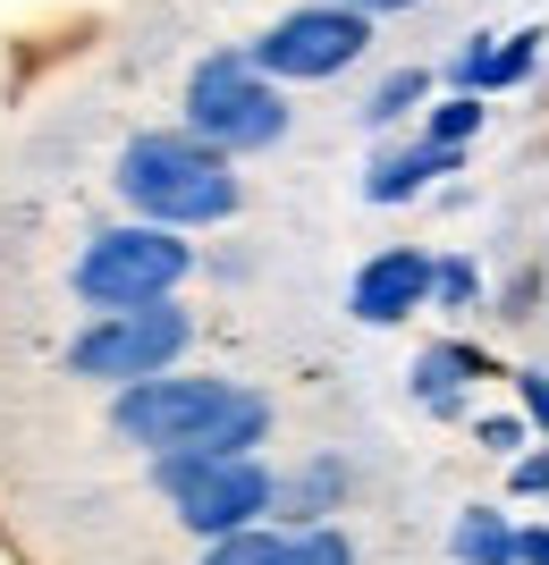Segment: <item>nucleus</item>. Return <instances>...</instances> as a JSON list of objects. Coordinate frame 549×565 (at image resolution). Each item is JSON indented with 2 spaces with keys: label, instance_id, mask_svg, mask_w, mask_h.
I'll use <instances>...</instances> for the list:
<instances>
[{
  "label": "nucleus",
  "instance_id": "obj_10",
  "mask_svg": "<svg viewBox=\"0 0 549 565\" xmlns=\"http://www.w3.org/2000/svg\"><path fill=\"white\" fill-rule=\"evenodd\" d=\"M271 439V397H254V388H229V405H220L212 423L194 430L187 448L194 456H254Z\"/></svg>",
  "mask_w": 549,
  "mask_h": 565
},
{
  "label": "nucleus",
  "instance_id": "obj_19",
  "mask_svg": "<svg viewBox=\"0 0 549 565\" xmlns=\"http://www.w3.org/2000/svg\"><path fill=\"white\" fill-rule=\"evenodd\" d=\"M516 405H525L532 423H541V439H549V372H516Z\"/></svg>",
  "mask_w": 549,
  "mask_h": 565
},
{
  "label": "nucleus",
  "instance_id": "obj_2",
  "mask_svg": "<svg viewBox=\"0 0 549 565\" xmlns=\"http://www.w3.org/2000/svg\"><path fill=\"white\" fill-rule=\"evenodd\" d=\"M187 127L203 143H220L229 161L237 152H271L287 136V94H279V76L254 68V51H212L187 76Z\"/></svg>",
  "mask_w": 549,
  "mask_h": 565
},
{
  "label": "nucleus",
  "instance_id": "obj_13",
  "mask_svg": "<svg viewBox=\"0 0 549 565\" xmlns=\"http://www.w3.org/2000/svg\"><path fill=\"white\" fill-rule=\"evenodd\" d=\"M279 565H356V541L338 523H296L279 541Z\"/></svg>",
  "mask_w": 549,
  "mask_h": 565
},
{
  "label": "nucleus",
  "instance_id": "obj_18",
  "mask_svg": "<svg viewBox=\"0 0 549 565\" xmlns=\"http://www.w3.org/2000/svg\"><path fill=\"white\" fill-rule=\"evenodd\" d=\"M431 305H474V262H431Z\"/></svg>",
  "mask_w": 549,
  "mask_h": 565
},
{
  "label": "nucleus",
  "instance_id": "obj_21",
  "mask_svg": "<svg viewBox=\"0 0 549 565\" xmlns=\"http://www.w3.org/2000/svg\"><path fill=\"white\" fill-rule=\"evenodd\" d=\"M516 565H549V532H516Z\"/></svg>",
  "mask_w": 549,
  "mask_h": 565
},
{
  "label": "nucleus",
  "instance_id": "obj_17",
  "mask_svg": "<svg viewBox=\"0 0 549 565\" xmlns=\"http://www.w3.org/2000/svg\"><path fill=\"white\" fill-rule=\"evenodd\" d=\"M474 127H482V94H448L440 110H431L423 136H431V143H448V152H465V143H474Z\"/></svg>",
  "mask_w": 549,
  "mask_h": 565
},
{
  "label": "nucleus",
  "instance_id": "obj_11",
  "mask_svg": "<svg viewBox=\"0 0 549 565\" xmlns=\"http://www.w3.org/2000/svg\"><path fill=\"white\" fill-rule=\"evenodd\" d=\"M448 557L456 565H516V523L490 515V507H465L448 532Z\"/></svg>",
  "mask_w": 549,
  "mask_h": 565
},
{
  "label": "nucleus",
  "instance_id": "obj_7",
  "mask_svg": "<svg viewBox=\"0 0 549 565\" xmlns=\"http://www.w3.org/2000/svg\"><path fill=\"white\" fill-rule=\"evenodd\" d=\"M229 388L237 380H203V372H152V380H127L119 388V405H110V430H119L127 448H187L194 430L212 423L220 405H229Z\"/></svg>",
  "mask_w": 549,
  "mask_h": 565
},
{
  "label": "nucleus",
  "instance_id": "obj_8",
  "mask_svg": "<svg viewBox=\"0 0 549 565\" xmlns=\"http://www.w3.org/2000/svg\"><path fill=\"white\" fill-rule=\"evenodd\" d=\"M431 305V262L414 254V245H389V254H372L356 270V287H347V312L356 321H372V330H389V321H407V312Z\"/></svg>",
  "mask_w": 549,
  "mask_h": 565
},
{
  "label": "nucleus",
  "instance_id": "obj_1",
  "mask_svg": "<svg viewBox=\"0 0 549 565\" xmlns=\"http://www.w3.org/2000/svg\"><path fill=\"white\" fill-rule=\"evenodd\" d=\"M119 194L136 220H161V228H212V220H237L245 186L229 152L203 143L194 127H152L119 152Z\"/></svg>",
  "mask_w": 549,
  "mask_h": 565
},
{
  "label": "nucleus",
  "instance_id": "obj_16",
  "mask_svg": "<svg viewBox=\"0 0 549 565\" xmlns=\"http://www.w3.org/2000/svg\"><path fill=\"white\" fill-rule=\"evenodd\" d=\"M532 68H541V34H490V68H482V85H525Z\"/></svg>",
  "mask_w": 549,
  "mask_h": 565
},
{
  "label": "nucleus",
  "instance_id": "obj_12",
  "mask_svg": "<svg viewBox=\"0 0 549 565\" xmlns=\"http://www.w3.org/2000/svg\"><path fill=\"white\" fill-rule=\"evenodd\" d=\"M482 354L474 347H431L423 363H414V397L431 405V414H456V380H474Z\"/></svg>",
  "mask_w": 549,
  "mask_h": 565
},
{
  "label": "nucleus",
  "instance_id": "obj_15",
  "mask_svg": "<svg viewBox=\"0 0 549 565\" xmlns=\"http://www.w3.org/2000/svg\"><path fill=\"white\" fill-rule=\"evenodd\" d=\"M279 541L287 532H263V523H237V532H220L203 548V565H279Z\"/></svg>",
  "mask_w": 549,
  "mask_h": 565
},
{
  "label": "nucleus",
  "instance_id": "obj_5",
  "mask_svg": "<svg viewBox=\"0 0 549 565\" xmlns=\"http://www.w3.org/2000/svg\"><path fill=\"white\" fill-rule=\"evenodd\" d=\"M254 68L279 76V85H321V76L356 68L363 51H372V18L347 9V0H313V9H287L279 25L254 34Z\"/></svg>",
  "mask_w": 549,
  "mask_h": 565
},
{
  "label": "nucleus",
  "instance_id": "obj_4",
  "mask_svg": "<svg viewBox=\"0 0 549 565\" xmlns=\"http://www.w3.org/2000/svg\"><path fill=\"white\" fill-rule=\"evenodd\" d=\"M152 481L178 498V523L220 541V532H237V523H263L271 515V481L254 456H194V448H161L152 456Z\"/></svg>",
  "mask_w": 549,
  "mask_h": 565
},
{
  "label": "nucleus",
  "instance_id": "obj_9",
  "mask_svg": "<svg viewBox=\"0 0 549 565\" xmlns=\"http://www.w3.org/2000/svg\"><path fill=\"white\" fill-rule=\"evenodd\" d=\"M431 178H456L448 143L423 136V143H398V152H372V169H363V203H414Z\"/></svg>",
  "mask_w": 549,
  "mask_h": 565
},
{
  "label": "nucleus",
  "instance_id": "obj_6",
  "mask_svg": "<svg viewBox=\"0 0 549 565\" xmlns=\"http://www.w3.org/2000/svg\"><path fill=\"white\" fill-rule=\"evenodd\" d=\"M187 338H194V321L169 296H152V305H119V312H102L94 330L68 347V372L76 380H152V372H169L178 354H187Z\"/></svg>",
  "mask_w": 549,
  "mask_h": 565
},
{
  "label": "nucleus",
  "instance_id": "obj_3",
  "mask_svg": "<svg viewBox=\"0 0 549 565\" xmlns=\"http://www.w3.org/2000/svg\"><path fill=\"white\" fill-rule=\"evenodd\" d=\"M194 270L187 228H161V220H136V228H102L85 254H76V296L94 312L119 305H152V296H178V279Z\"/></svg>",
  "mask_w": 549,
  "mask_h": 565
},
{
  "label": "nucleus",
  "instance_id": "obj_22",
  "mask_svg": "<svg viewBox=\"0 0 549 565\" xmlns=\"http://www.w3.org/2000/svg\"><path fill=\"white\" fill-rule=\"evenodd\" d=\"M347 9H363V18H398V9H414V0H347Z\"/></svg>",
  "mask_w": 549,
  "mask_h": 565
},
{
  "label": "nucleus",
  "instance_id": "obj_14",
  "mask_svg": "<svg viewBox=\"0 0 549 565\" xmlns=\"http://www.w3.org/2000/svg\"><path fill=\"white\" fill-rule=\"evenodd\" d=\"M423 94H431V76H423V68H398V76H381V85H372V102H363V127H398V118H407Z\"/></svg>",
  "mask_w": 549,
  "mask_h": 565
},
{
  "label": "nucleus",
  "instance_id": "obj_20",
  "mask_svg": "<svg viewBox=\"0 0 549 565\" xmlns=\"http://www.w3.org/2000/svg\"><path fill=\"white\" fill-rule=\"evenodd\" d=\"M516 498H549V456H525V465H516Z\"/></svg>",
  "mask_w": 549,
  "mask_h": 565
}]
</instances>
